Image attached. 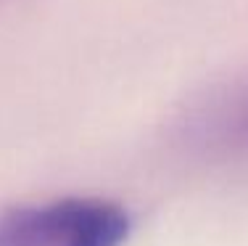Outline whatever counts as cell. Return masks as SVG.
Masks as SVG:
<instances>
[{
  "label": "cell",
  "mask_w": 248,
  "mask_h": 246,
  "mask_svg": "<svg viewBox=\"0 0 248 246\" xmlns=\"http://www.w3.org/2000/svg\"><path fill=\"white\" fill-rule=\"evenodd\" d=\"M232 138H235V143H238L240 148L248 151V103L240 109V114H238V122H235V130H232Z\"/></svg>",
  "instance_id": "2"
},
{
  "label": "cell",
  "mask_w": 248,
  "mask_h": 246,
  "mask_svg": "<svg viewBox=\"0 0 248 246\" xmlns=\"http://www.w3.org/2000/svg\"><path fill=\"white\" fill-rule=\"evenodd\" d=\"M127 233V212L93 198H63L0 214V246H122Z\"/></svg>",
  "instance_id": "1"
}]
</instances>
